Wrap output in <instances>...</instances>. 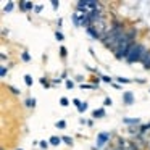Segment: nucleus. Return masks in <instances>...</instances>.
<instances>
[{
    "mask_svg": "<svg viewBox=\"0 0 150 150\" xmlns=\"http://www.w3.org/2000/svg\"><path fill=\"white\" fill-rule=\"evenodd\" d=\"M124 37H126L124 26L121 23H115L113 26H111V29L108 31V34L103 37V39H102V42H103V45L107 47V49L115 50V52H116L118 47H120L121 42H123Z\"/></svg>",
    "mask_w": 150,
    "mask_h": 150,
    "instance_id": "f257e3e1",
    "label": "nucleus"
},
{
    "mask_svg": "<svg viewBox=\"0 0 150 150\" xmlns=\"http://www.w3.org/2000/svg\"><path fill=\"white\" fill-rule=\"evenodd\" d=\"M149 53V50L145 49L144 45H140V44H136L134 42L132 45H131V49L127 50V55H126V60L129 63H136V62H142L144 58H145V55Z\"/></svg>",
    "mask_w": 150,
    "mask_h": 150,
    "instance_id": "f03ea898",
    "label": "nucleus"
},
{
    "mask_svg": "<svg viewBox=\"0 0 150 150\" xmlns=\"http://www.w3.org/2000/svg\"><path fill=\"white\" fill-rule=\"evenodd\" d=\"M134 36H136V31H129V33H126V37L123 39V42L120 44V47H118V50L115 52V57L116 58H126L127 55V50L131 49V45L134 44Z\"/></svg>",
    "mask_w": 150,
    "mask_h": 150,
    "instance_id": "7ed1b4c3",
    "label": "nucleus"
},
{
    "mask_svg": "<svg viewBox=\"0 0 150 150\" xmlns=\"http://www.w3.org/2000/svg\"><path fill=\"white\" fill-rule=\"evenodd\" d=\"M73 23H74L76 26H86V28H89V26H91L89 13H86V11L78 10L74 15H73Z\"/></svg>",
    "mask_w": 150,
    "mask_h": 150,
    "instance_id": "20e7f679",
    "label": "nucleus"
},
{
    "mask_svg": "<svg viewBox=\"0 0 150 150\" xmlns=\"http://www.w3.org/2000/svg\"><path fill=\"white\" fill-rule=\"evenodd\" d=\"M98 7H100V5H98L97 2H84V0L78 2V10L86 11V13H92V11L97 10Z\"/></svg>",
    "mask_w": 150,
    "mask_h": 150,
    "instance_id": "39448f33",
    "label": "nucleus"
},
{
    "mask_svg": "<svg viewBox=\"0 0 150 150\" xmlns=\"http://www.w3.org/2000/svg\"><path fill=\"white\" fill-rule=\"evenodd\" d=\"M108 139H110V134L108 132H100L98 134L97 136V149H102V147L108 142Z\"/></svg>",
    "mask_w": 150,
    "mask_h": 150,
    "instance_id": "423d86ee",
    "label": "nucleus"
},
{
    "mask_svg": "<svg viewBox=\"0 0 150 150\" xmlns=\"http://www.w3.org/2000/svg\"><path fill=\"white\" fill-rule=\"evenodd\" d=\"M123 102H124V105H132V103H134V95H132V92H124Z\"/></svg>",
    "mask_w": 150,
    "mask_h": 150,
    "instance_id": "0eeeda50",
    "label": "nucleus"
},
{
    "mask_svg": "<svg viewBox=\"0 0 150 150\" xmlns=\"http://www.w3.org/2000/svg\"><path fill=\"white\" fill-rule=\"evenodd\" d=\"M123 123L124 124H139L140 121H139V118H124Z\"/></svg>",
    "mask_w": 150,
    "mask_h": 150,
    "instance_id": "6e6552de",
    "label": "nucleus"
},
{
    "mask_svg": "<svg viewBox=\"0 0 150 150\" xmlns=\"http://www.w3.org/2000/svg\"><path fill=\"white\" fill-rule=\"evenodd\" d=\"M86 29H87V33L91 34V36L94 37V39H100V36H98V33H97V31H95V29H94V28H92V26L86 28Z\"/></svg>",
    "mask_w": 150,
    "mask_h": 150,
    "instance_id": "1a4fd4ad",
    "label": "nucleus"
},
{
    "mask_svg": "<svg viewBox=\"0 0 150 150\" xmlns=\"http://www.w3.org/2000/svg\"><path fill=\"white\" fill-rule=\"evenodd\" d=\"M142 63H144V68L145 69H150V52L145 55V58L142 60Z\"/></svg>",
    "mask_w": 150,
    "mask_h": 150,
    "instance_id": "9d476101",
    "label": "nucleus"
},
{
    "mask_svg": "<svg viewBox=\"0 0 150 150\" xmlns=\"http://www.w3.org/2000/svg\"><path fill=\"white\" fill-rule=\"evenodd\" d=\"M92 116H94V118H102V116H105V110H103V108H100V110H95L94 113H92Z\"/></svg>",
    "mask_w": 150,
    "mask_h": 150,
    "instance_id": "9b49d317",
    "label": "nucleus"
},
{
    "mask_svg": "<svg viewBox=\"0 0 150 150\" xmlns=\"http://www.w3.org/2000/svg\"><path fill=\"white\" fill-rule=\"evenodd\" d=\"M60 140H62V139H60V137H57V136H52V137H50V144H52V145H58Z\"/></svg>",
    "mask_w": 150,
    "mask_h": 150,
    "instance_id": "f8f14e48",
    "label": "nucleus"
},
{
    "mask_svg": "<svg viewBox=\"0 0 150 150\" xmlns=\"http://www.w3.org/2000/svg\"><path fill=\"white\" fill-rule=\"evenodd\" d=\"M11 10H13V4H11V2H8V4L5 5L4 11H5V13H8V11H11Z\"/></svg>",
    "mask_w": 150,
    "mask_h": 150,
    "instance_id": "ddd939ff",
    "label": "nucleus"
},
{
    "mask_svg": "<svg viewBox=\"0 0 150 150\" xmlns=\"http://www.w3.org/2000/svg\"><path fill=\"white\" fill-rule=\"evenodd\" d=\"M24 82H26V86H33V78L29 74H26L24 76Z\"/></svg>",
    "mask_w": 150,
    "mask_h": 150,
    "instance_id": "4468645a",
    "label": "nucleus"
},
{
    "mask_svg": "<svg viewBox=\"0 0 150 150\" xmlns=\"http://www.w3.org/2000/svg\"><path fill=\"white\" fill-rule=\"evenodd\" d=\"M55 126L57 127H62V129H65V127H66V123H65V121H57V124H55Z\"/></svg>",
    "mask_w": 150,
    "mask_h": 150,
    "instance_id": "2eb2a0df",
    "label": "nucleus"
},
{
    "mask_svg": "<svg viewBox=\"0 0 150 150\" xmlns=\"http://www.w3.org/2000/svg\"><path fill=\"white\" fill-rule=\"evenodd\" d=\"M78 110L81 111V113H82V111H86V110H87V103H81V105L78 107Z\"/></svg>",
    "mask_w": 150,
    "mask_h": 150,
    "instance_id": "dca6fc26",
    "label": "nucleus"
},
{
    "mask_svg": "<svg viewBox=\"0 0 150 150\" xmlns=\"http://www.w3.org/2000/svg\"><path fill=\"white\" fill-rule=\"evenodd\" d=\"M26 105H28V107H36V100L29 98V100H26Z\"/></svg>",
    "mask_w": 150,
    "mask_h": 150,
    "instance_id": "f3484780",
    "label": "nucleus"
},
{
    "mask_svg": "<svg viewBox=\"0 0 150 150\" xmlns=\"http://www.w3.org/2000/svg\"><path fill=\"white\" fill-rule=\"evenodd\" d=\"M60 103H62L63 107H68V98H66V97H62V100H60Z\"/></svg>",
    "mask_w": 150,
    "mask_h": 150,
    "instance_id": "a211bd4d",
    "label": "nucleus"
},
{
    "mask_svg": "<svg viewBox=\"0 0 150 150\" xmlns=\"http://www.w3.org/2000/svg\"><path fill=\"white\" fill-rule=\"evenodd\" d=\"M62 140H65L66 144H73V139L71 137H68V136H65V137H62Z\"/></svg>",
    "mask_w": 150,
    "mask_h": 150,
    "instance_id": "6ab92c4d",
    "label": "nucleus"
},
{
    "mask_svg": "<svg viewBox=\"0 0 150 150\" xmlns=\"http://www.w3.org/2000/svg\"><path fill=\"white\" fill-rule=\"evenodd\" d=\"M0 74H2V78H5V76H7V68H5V66H2V69H0Z\"/></svg>",
    "mask_w": 150,
    "mask_h": 150,
    "instance_id": "aec40b11",
    "label": "nucleus"
},
{
    "mask_svg": "<svg viewBox=\"0 0 150 150\" xmlns=\"http://www.w3.org/2000/svg\"><path fill=\"white\" fill-rule=\"evenodd\" d=\"M23 60H24V62H29V60H31V57L28 55L26 52H24V53H23Z\"/></svg>",
    "mask_w": 150,
    "mask_h": 150,
    "instance_id": "412c9836",
    "label": "nucleus"
},
{
    "mask_svg": "<svg viewBox=\"0 0 150 150\" xmlns=\"http://www.w3.org/2000/svg\"><path fill=\"white\" fill-rule=\"evenodd\" d=\"M111 103H113V102H111V98H108V97L105 98V105H107V107H110Z\"/></svg>",
    "mask_w": 150,
    "mask_h": 150,
    "instance_id": "4be33fe9",
    "label": "nucleus"
},
{
    "mask_svg": "<svg viewBox=\"0 0 150 150\" xmlns=\"http://www.w3.org/2000/svg\"><path fill=\"white\" fill-rule=\"evenodd\" d=\"M55 37H57L58 40H63V34H62V33H57V34H55Z\"/></svg>",
    "mask_w": 150,
    "mask_h": 150,
    "instance_id": "5701e85b",
    "label": "nucleus"
},
{
    "mask_svg": "<svg viewBox=\"0 0 150 150\" xmlns=\"http://www.w3.org/2000/svg\"><path fill=\"white\" fill-rule=\"evenodd\" d=\"M73 86H74V84H73V81H66V87H68V89H71Z\"/></svg>",
    "mask_w": 150,
    "mask_h": 150,
    "instance_id": "b1692460",
    "label": "nucleus"
},
{
    "mask_svg": "<svg viewBox=\"0 0 150 150\" xmlns=\"http://www.w3.org/2000/svg\"><path fill=\"white\" fill-rule=\"evenodd\" d=\"M60 52H62V57H66V49H65V47H62V49H60Z\"/></svg>",
    "mask_w": 150,
    "mask_h": 150,
    "instance_id": "393cba45",
    "label": "nucleus"
},
{
    "mask_svg": "<svg viewBox=\"0 0 150 150\" xmlns=\"http://www.w3.org/2000/svg\"><path fill=\"white\" fill-rule=\"evenodd\" d=\"M31 8H33V4H31V2H26V10H31Z\"/></svg>",
    "mask_w": 150,
    "mask_h": 150,
    "instance_id": "a878e982",
    "label": "nucleus"
},
{
    "mask_svg": "<svg viewBox=\"0 0 150 150\" xmlns=\"http://www.w3.org/2000/svg\"><path fill=\"white\" fill-rule=\"evenodd\" d=\"M102 79H103V81H107V82H111V78H108V76H102Z\"/></svg>",
    "mask_w": 150,
    "mask_h": 150,
    "instance_id": "bb28decb",
    "label": "nucleus"
},
{
    "mask_svg": "<svg viewBox=\"0 0 150 150\" xmlns=\"http://www.w3.org/2000/svg\"><path fill=\"white\" fill-rule=\"evenodd\" d=\"M73 102H74V105H76V107H79V105L82 103V102H79V100H78V98H74V100H73Z\"/></svg>",
    "mask_w": 150,
    "mask_h": 150,
    "instance_id": "cd10ccee",
    "label": "nucleus"
},
{
    "mask_svg": "<svg viewBox=\"0 0 150 150\" xmlns=\"http://www.w3.org/2000/svg\"><path fill=\"white\" fill-rule=\"evenodd\" d=\"M118 81H120V82H129V79H124V78H118Z\"/></svg>",
    "mask_w": 150,
    "mask_h": 150,
    "instance_id": "c85d7f7f",
    "label": "nucleus"
},
{
    "mask_svg": "<svg viewBox=\"0 0 150 150\" xmlns=\"http://www.w3.org/2000/svg\"><path fill=\"white\" fill-rule=\"evenodd\" d=\"M52 7H53V8H58V2H55V0H53V2H52Z\"/></svg>",
    "mask_w": 150,
    "mask_h": 150,
    "instance_id": "c756f323",
    "label": "nucleus"
}]
</instances>
